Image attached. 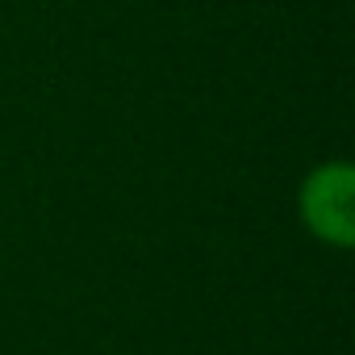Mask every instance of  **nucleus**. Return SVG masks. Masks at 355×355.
<instances>
[{
    "mask_svg": "<svg viewBox=\"0 0 355 355\" xmlns=\"http://www.w3.org/2000/svg\"><path fill=\"white\" fill-rule=\"evenodd\" d=\"M297 218L322 247H355V167L351 159H322L297 189Z\"/></svg>",
    "mask_w": 355,
    "mask_h": 355,
    "instance_id": "f257e3e1",
    "label": "nucleus"
}]
</instances>
